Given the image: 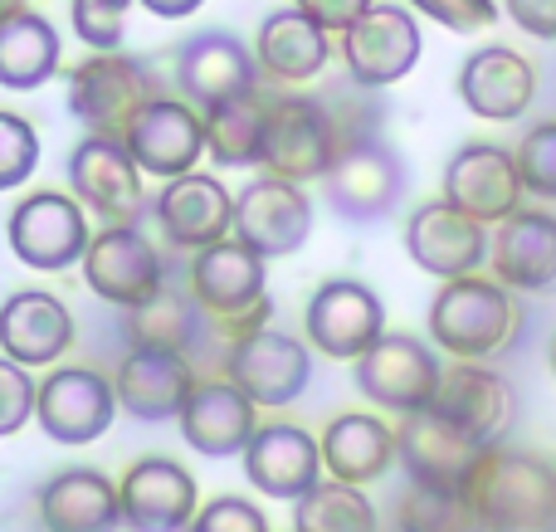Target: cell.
I'll list each match as a JSON object with an SVG mask.
<instances>
[{"mask_svg":"<svg viewBox=\"0 0 556 532\" xmlns=\"http://www.w3.org/2000/svg\"><path fill=\"white\" fill-rule=\"evenodd\" d=\"M483 532H556V465L528 449H489L469 479Z\"/></svg>","mask_w":556,"mask_h":532,"instance_id":"obj_1","label":"cell"},{"mask_svg":"<svg viewBox=\"0 0 556 532\" xmlns=\"http://www.w3.org/2000/svg\"><path fill=\"white\" fill-rule=\"evenodd\" d=\"M518 338V308L498 279H454L430 303V342L459 362H489Z\"/></svg>","mask_w":556,"mask_h":532,"instance_id":"obj_2","label":"cell"},{"mask_svg":"<svg viewBox=\"0 0 556 532\" xmlns=\"http://www.w3.org/2000/svg\"><path fill=\"white\" fill-rule=\"evenodd\" d=\"M68 113L88 127V137L123 142L127 127L137 123L147 103H156V78L142 59L132 54H88L84 64L68 68Z\"/></svg>","mask_w":556,"mask_h":532,"instance_id":"obj_3","label":"cell"},{"mask_svg":"<svg viewBox=\"0 0 556 532\" xmlns=\"http://www.w3.org/2000/svg\"><path fill=\"white\" fill-rule=\"evenodd\" d=\"M264 283H269V259H260L240 240H220L191 254V293L220 328H230V342L269 322Z\"/></svg>","mask_w":556,"mask_h":532,"instance_id":"obj_4","label":"cell"},{"mask_svg":"<svg viewBox=\"0 0 556 532\" xmlns=\"http://www.w3.org/2000/svg\"><path fill=\"white\" fill-rule=\"evenodd\" d=\"M342 156V132L327 113L323 93H283L269 98V152L264 172L278 181H327Z\"/></svg>","mask_w":556,"mask_h":532,"instance_id":"obj_5","label":"cell"},{"mask_svg":"<svg viewBox=\"0 0 556 532\" xmlns=\"http://www.w3.org/2000/svg\"><path fill=\"white\" fill-rule=\"evenodd\" d=\"M444 367L430 342L410 332H386L362 362H356V391L395 416H420L440 396Z\"/></svg>","mask_w":556,"mask_h":532,"instance_id":"obj_6","label":"cell"},{"mask_svg":"<svg viewBox=\"0 0 556 532\" xmlns=\"http://www.w3.org/2000/svg\"><path fill=\"white\" fill-rule=\"evenodd\" d=\"M307 347L332 362H362L386 338V303L362 279H327L303 308Z\"/></svg>","mask_w":556,"mask_h":532,"instance_id":"obj_7","label":"cell"},{"mask_svg":"<svg viewBox=\"0 0 556 532\" xmlns=\"http://www.w3.org/2000/svg\"><path fill=\"white\" fill-rule=\"evenodd\" d=\"M10 250L25 269H39V274H59L68 264H84L88 244V215L74 195L64 191H35L10 211Z\"/></svg>","mask_w":556,"mask_h":532,"instance_id":"obj_8","label":"cell"},{"mask_svg":"<svg viewBox=\"0 0 556 532\" xmlns=\"http://www.w3.org/2000/svg\"><path fill=\"white\" fill-rule=\"evenodd\" d=\"M225 381H235L254 406H293L313 381V347L278 328H254L225 352Z\"/></svg>","mask_w":556,"mask_h":532,"instance_id":"obj_9","label":"cell"},{"mask_svg":"<svg viewBox=\"0 0 556 532\" xmlns=\"http://www.w3.org/2000/svg\"><path fill=\"white\" fill-rule=\"evenodd\" d=\"M522 195H528V186L518 172V152L498 142H469L444 166V201L469 220L493 225V230L522 211Z\"/></svg>","mask_w":556,"mask_h":532,"instance_id":"obj_10","label":"cell"},{"mask_svg":"<svg viewBox=\"0 0 556 532\" xmlns=\"http://www.w3.org/2000/svg\"><path fill=\"white\" fill-rule=\"evenodd\" d=\"M405 254L420 264L425 274L454 283V279H473L493 254V235L489 225L469 220L464 211H454L450 201H420L405 220Z\"/></svg>","mask_w":556,"mask_h":532,"instance_id":"obj_11","label":"cell"},{"mask_svg":"<svg viewBox=\"0 0 556 532\" xmlns=\"http://www.w3.org/2000/svg\"><path fill=\"white\" fill-rule=\"evenodd\" d=\"M420 20L405 5H376L366 20H356L342 35V68L356 88L376 93L391 88L420 64Z\"/></svg>","mask_w":556,"mask_h":532,"instance_id":"obj_12","label":"cell"},{"mask_svg":"<svg viewBox=\"0 0 556 532\" xmlns=\"http://www.w3.org/2000/svg\"><path fill=\"white\" fill-rule=\"evenodd\" d=\"M489 445L469 440L459 426L440 416V410H420L405 416L395 430V459L405 465L410 484L420 489H444V494H464L473 479V469L483 465Z\"/></svg>","mask_w":556,"mask_h":532,"instance_id":"obj_13","label":"cell"},{"mask_svg":"<svg viewBox=\"0 0 556 532\" xmlns=\"http://www.w3.org/2000/svg\"><path fill=\"white\" fill-rule=\"evenodd\" d=\"M84 279L103 303L132 313V308H142L147 299H156L166 274H162L156 244L147 240L137 225H103L84 254Z\"/></svg>","mask_w":556,"mask_h":532,"instance_id":"obj_14","label":"cell"},{"mask_svg":"<svg viewBox=\"0 0 556 532\" xmlns=\"http://www.w3.org/2000/svg\"><path fill=\"white\" fill-rule=\"evenodd\" d=\"M176 84H181L186 103L211 113L230 98L260 93V59L230 29H201L176 49Z\"/></svg>","mask_w":556,"mask_h":532,"instance_id":"obj_15","label":"cell"},{"mask_svg":"<svg viewBox=\"0 0 556 532\" xmlns=\"http://www.w3.org/2000/svg\"><path fill=\"white\" fill-rule=\"evenodd\" d=\"M68 186H74V201L88 205L103 225H137L147 215L142 166L127 156L123 142L84 137L68 152Z\"/></svg>","mask_w":556,"mask_h":532,"instance_id":"obj_16","label":"cell"},{"mask_svg":"<svg viewBox=\"0 0 556 532\" xmlns=\"http://www.w3.org/2000/svg\"><path fill=\"white\" fill-rule=\"evenodd\" d=\"M127 156L156 181H181L205 156V113L186 98H156L137 113V123L123 137Z\"/></svg>","mask_w":556,"mask_h":532,"instance_id":"obj_17","label":"cell"},{"mask_svg":"<svg viewBox=\"0 0 556 532\" xmlns=\"http://www.w3.org/2000/svg\"><path fill=\"white\" fill-rule=\"evenodd\" d=\"M117 387L93 367H54L39 381V430L54 445H88L117 416Z\"/></svg>","mask_w":556,"mask_h":532,"instance_id":"obj_18","label":"cell"},{"mask_svg":"<svg viewBox=\"0 0 556 532\" xmlns=\"http://www.w3.org/2000/svg\"><path fill=\"white\" fill-rule=\"evenodd\" d=\"M327 201H332V211L342 215V220H386V215L401 205L405 195V162L395 156L391 142H381V137H366V142L346 147L342 156H337L332 176H327Z\"/></svg>","mask_w":556,"mask_h":532,"instance_id":"obj_19","label":"cell"},{"mask_svg":"<svg viewBox=\"0 0 556 532\" xmlns=\"http://www.w3.org/2000/svg\"><path fill=\"white\" fill-rule=\"evenodd\" d=\"M307 235H313V201L303 186L260 176L235 195V240L250 244L260 259L303 250Z\"/></svg>","mask_w":556,"mask_h":532,"instance_id":"obj_20","label":"cell"},{"mask_svg":"<svg viewBox=\"0 0 556 532\" xmlns=\"http://www.w3.org/2000/svg\"><path fill=\"white\" fill-rule=\"evenodd\" d=\"M152 211H156L166 244H176V250L201 254L235 235V195L205 172L166 181L162 195L152 201Z\"/></svg>","mask_w":556,"mask_h":532,"instance_id":"obj_21","label":"cell"},{"mask_svg":"<svg viewBox=\"0 0 556 532\" xmlns=\"http://www.w3.org/2000/svg\"><path fill=\"white\" fill-rule=\"evenodd\" d=\"M459 103L483 123H518L538 98V68L508 45H483L459 68Z\"/></svg>","mask_w":556,"mask_h":532,"instance_id":"obj_22","label":"cell"},{"mask_svg":"<svg viewBox=\"0 0 556 532\" xmlns=\"http://www.w3.org/2000/svg\"><path fill=\"white\" fill-rule=\"evenodd\" d=\"M123 523L132 532H191L195 523V479L176 459H137L123 474Z\"/></svg>","mask_w":556,"mask_h":532,"instance_id":"obj_23","label":"cell"},{"mask_svg":"<svg viewBox=\"0 0 556 532\" xmlns=\"http://www.w3.org/2000/svg\"><path fill=\"white\" fill-rule=\"evenodd\" d=\"M74 347V313L49 289H20L0 303V352L20 367H49Z\"/></svg>","mask_w":556,"mask_h":532,"instance_id":"obj_24","label":"cell"},{"mask_svg":"<svg viewBox=\"0 0 556 532\" xmlns=\"http://www.w3.org/2000/svg\"><path fill=\"white\" fill-rule=\"evenodd\" d=\"M244 474L260 494L298 504L323 484V440H313L303 426H260V435L244 449Z\"/></svg>","mask_w":556,"mask_h":532,"instance_id":"obj_25","label":"cell"},{"mask_svg":"<svg viewBox=\"0 0 556 532\" xmlns=\"http://www.w3.org/2000/svg\"><path fill=\"white\" fill-rule=\"evenodd\" d=\"M117 406L137 420H181L186 401L195 391L191 362L176 352H156V347H127V357L117 362Z\"/></svg>","mask_w":556,"mask_h":532,"instance_id":"obj_26","label":"cell"},{"mask_svg":"<svg viewBox=\"0 0 556 532\" xmlns=\"http://www.w3.org/2000/svg\"><path fill=\"white\" fill-rule=\"evenodd\" d=\"M430 410H440V416L450 420V426H459L469 440L498 449V440L508 435V426H513V387L498 371L479 367V362H459V367L444 371L440 396H434Z\"/></svg>","mask_w":556,"mask_h":532,"instance_id":"obj_27","label":"cell"},{"mask_svg":"<svg viewBox=\"0 0 556 532\" xmlns=\"http://www.w3.org/2000/svg\"><path fill=\"white\" fill-rule=\"evenodd\" d=\"M254 410L260 406H254L235 381H195L191 401H186V410H181V435H186V445L205 459L244 455L250 440L260 435Z\"/></svg>","mask_w":556,"mask_h":532,"instance_id":"obj_28","label":"cell"},{"mask_svg":"<svg viewBox=\"0 0 556 532\" xmlns=\"http://www.w3.org/2000/svg\"><path fill=\"white\" fill-rule=\"evenodd\" d=\"M493 279L508 293H547L556 289V215L518 211L493 230Z\"/></svg>","mask_w":556,"mask_h":532,"instance_id":"obj_29","label":"cell"},{"mask_svg":"<svg viewBox=\"0 0 556 532\" xmlns=\"http://www.w3.org/2000/svg\"><path fill=\"white\" fill-rule=\"evenodd\" d=\"M39 518L49 532H117L123 523V489L98 469H64L39 489Z\"/></svg>","mask_w":556,"mask_h":532,"instance_id":"obj_30","label":"cell"},{"mask_svg":"<svg viewBox=\"0 0 556 532\" xmlns=\"http://www.w3.org/2000/svg\"><path fill=\"white\" fill-rule=\"evenodd\" d=\"M254 59H260V74L274 84H313L332 59V35L317 29L303 10H274L260 25Z\"/></svg>","mask_w":556,"mask_h":532,"instance_id":"obj_31","label":"cell"},{"mask_svg":"<svg viewBox=\"0 0 556 532\" xmlns=\"http://www.w3.org/2000/svg\"><path fill=\"white\" fill-rule=\"evenodd\" d=\"M395 459V430H386L376 416H337L332 426L323 430V469L337 479V484H371L391 469Z\"/></svg>","mask_w":556,"mask_h":532,"instance_id":"obj_32","label":"cell"},{"mask_svg":"<svg viewBox=\"0 0 556 532\" xmlns=\"http://www.w3.org/2000/svg\"><path fill=\"white\" fill-rule=\"evenodd\" d=\"M211 313L201 308V299L191 293V283H162L156 299H147L142 308L127 313V342L132 347H156V352H186L205 338Z\"/></svg>","mask_w":556,"mask_h":532,"instance_id":"obj_33","label":"cell"},{"mask_svg":"<svg viewBox=\"0 0 556 532\" xmlns=\"http://www.w3.org/2000/svg\"><path fill=\"white\" fill-rule=\"evenodd\" d=\"M59 74V29L39 10H20L0 25V88L29 93Z\"/></svg>","mask_w":556,"mask_h":532,"instance_id":"obj_34","label":"cell"},{"mask_svg":"<svg viewBox=\"0 0 556 532\" xmlns=\"http://www.w3.org/2000/svg\"><path fill=\"white\" fill-rule=\"evenodd\" d=\"M205 152L215 166H264L269 152V98L244 93L205 113Z\"/></svg>","mask_w":556,"mask_h":532,"instance_id":"obj_35","label":"cell"},{"mask_svg":"<svg viewBox=\"0 0 556 532\" xmlns=\"http://www.w3.org/2000/svg\"><path fill=\"white\" fill-rule=\"evenodd\" d=\"M293 532H376V508L362 489L323 479L293 504Z\"/></svg>","mask_w":556,"mask_h":532,"instance_id":"obj_36","label":"cell"},{"mask_svg":"<svg viewBox=\"0 0 556 532\" xmlns=\"http://www.w3.org/2000/svg\"><path fill=\"white\" fill-rule=\"evenodd\" d=\"M401 532H483L473 518L469 494H444V489L410 484L401 498Z\"/></svg>","mask_w":556,"mask_h":532,"instance_id":"obj_37","label":"cell"},{"mask_svg":"<svg viewBox=\"0 0 556 532\" xmlns=\"http://www.w3.org/2000/svg\"><path fill=\"white\" fill-rule=\"evenodd\" d=\"M127 10H132V0H74L68 15H74V35L93 54H123L117 45L127 35Z\"/></svg>","mask_w":556,"mask_h":532,"instance_id":"obj_38","label":"cell"},{"mask_svg":"<svg viewBox=\"0 0 556 532\" xmlns=\"http://www.w3.org/2000/svg\"><path fill=\"white\" fill-rule=\"evenodd\" d=\"M39 166V132L20 113L0 107V191H15Z\"/></svg>","mask_w":556,"mask_h":532,"instance_id":"obj_39","label":"cell"},{"mask_svg":"<svg viewBox=\"0 0 556 532\" xmlns=\"http://www.w3.org/2000/svg\"><path fill=\"white\" fill-rule=\"evenodd\" d=\"M518 172H522L528 195L556 201V123H538L518 142Z\"/></svg>","mask_w":556,"mask_h":532,"instance_id":"obj_40","label":"cell"},{"mask_svg":"<svg viewBox=\"0 0 556 532\" xmlns=\"http://www.w3.org/2000/svg\"><path fill=\"white\" fill-rule=\"evenodd\" d=\"M35 410H39V387L29 381V371L20 362L0 357V440L15 435L20 426H29Z\"/></svg>","mask_w":556,"mask_h":532,"instance_id":"obj_41","label":"cell"},{"mask_svg":"<svg viewBox=\"0 0 556 532\" xmlns=\"http://www.w3.org/2000/svg\"><path fill=\"white\" fill-rule=\"evenodd\" d=\"M191 532H269V518H264V508H254L250 498H211V504L195 514Z\"/></svg>","mask_w":556,"mask_h":532,"instance_id":"obj_42","label":"cell"},{"mask_svg":"<svg viewBox=\"0 0 556 532\" xmlns=\"http://www.w3.org/2000/svg\"><path fill=\"white\" fill-rule=\"evenodd\" d=\"M410 5H420L425 15H434L440 25L459 29V35H473V29L498 20V5H493V0H410Z\"/></svg>","mask_w":556,"mask_h":532,"instance_id":"obj_43","label":"cell"},{"mask_svg":"<svg viewBox=\"0 0 556 532\" xmlns=\"http://www.w3.org/2000/svg\"><path fill=\"white\" fill-rule=\"evenodd\" d=\"M293 10H303L317 29H327V35H346L356 20L371 15L376 0H298Z\"/></svg>","mask_w":556,"mask_h":532,"instance_id":"obj_44","label":"cell"},{"mask_svg":"<svg viewBox=\"0 0 556 532\" xmlns=\"http://www.w3.org/2000/svg\"><path fill=\"white\" fill-rule=\"evenodd\" d=\"M503 10L532 39H556V0H503Z\"/></svg>","mask_w":556,"mask_h":532,"instance_id":"obj_45","label":"cell"},{"mask_svg":"<svg viewBox=\"0 0 556 532\" xmlns=\"http://www.w3.org/2000/svg\"><path fill=\"white\" fill-rule=\"evenodd\" d=\"M152 15H162V20H186V15H195V10L205 5V0H142Z\"/></svg>","mask_w":556,"mask_h":532,"instance_id":"obj_46","label":"cell"},{"mask_svg":"<svg viewBox=\"0 0 556 532\" xmlns=\"http://www.w3.org/2000/svg\"><path fill=\"white\" fill-rule=\"evenodd\" d=\"M20 10H25V0H0V25H5L10 15H20Z\"/></svg>","mask_w":556,"mask_h":532,"instance_id":"obj_47","label":"cell"},{"mask_svg":"<svg viewBox=\"0 0 556 532\" xmlns=\"http://www.w3.org/2000/svg\"><path fill=\"white\" fill-rule=\"evenodd\" d=\"M552 377H556V338H552Z\"/></svg>","mask_w":556,"mask_h":532,"instance_id":"obj_48","label":"cell"}]
</instances>
